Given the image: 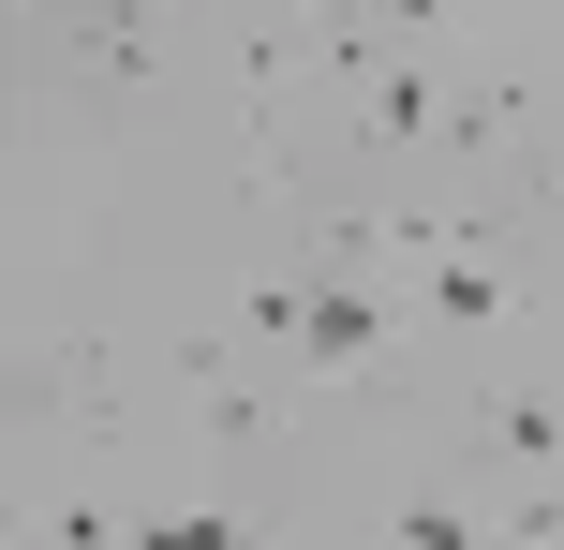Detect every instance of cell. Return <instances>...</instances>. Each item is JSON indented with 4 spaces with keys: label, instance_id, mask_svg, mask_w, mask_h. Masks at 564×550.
Masks as SVG:
<instances>
[{
    "label": "cell",
    "instance_id": "6da1fadb",
    "mask_svg": "<svg viewBox=\"0 0 564 550\" xmlns=\"http://www.w3.org/2000/svg\"><path fill=\"white\" fill-rule=\"evenodd\" d=\"M59 30H75L89 89H134L149 60H164V0H59Z\"/></svg>",
    "mask_w": 564,
    "mask_h": 550
}]
</instances>
